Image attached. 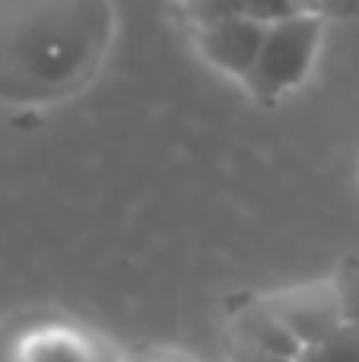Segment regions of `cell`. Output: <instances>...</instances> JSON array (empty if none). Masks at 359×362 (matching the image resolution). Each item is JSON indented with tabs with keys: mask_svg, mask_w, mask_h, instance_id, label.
Returning <instances> with one entry per match:
<instances>
[{
	"mask_svg": "<svg viewBox=\"0 0 359 362\" xmlns=\"http://www.w3.org/2000/svg\"><path fill=\"white\" fill-rule=\"evenodd\" d=\"M0 362H124V356L95 327L70 318H42L0 340Z\"/></svg>",
	"mask_w": 359,
	"mask_h": 362,
	"instance_id": "7a4b0ae2",
	"label": "cell"
},
{
	"mask_svg": "<svg viewBox=\"0 0 359 362\" xmlns=\"http://www.w3.org/2000/svg\"><path fill=\"white\" fill-rule=\"evenodd\" d=\"M239 10H242V16H252V19L267 23V25L299 13L293 0H239Z\"/></svg>",
	"mask_w": 359,
	"mask_h": 362,
	"instance_id": "ba28073f",
	"label": "cell"
},
{
	"mask_svg": "<svg viewBox=\"0 0 359 362\" xmlns=\"http://www.w3.org/2000/svg\"><path fill=\"white\" fill-rule=\"evenodd\" d=\"M229 362H296V359L261 353V350H252V346H242V344H229Z\"/></svg>",
	"mask_w": 359,
	"mask_h": 362,
	"instance_id": "30bf717a",
	"label": "cell"
},
{
	"mask_svg": "<svg viewBox=\"0 0 359 362\" xmlns=\"http://www.w3.org/2000/svg\"><path fill=\"white\" fill-rule=\"evenodd\" d=\"M229 340L242 346H252L261 353H273V356H299V340L280 325V318L271 312L264 296H245L239 305L229 312Z\"/></svg>",
	"mask_w": 359,
	"mask_h": 362,
	"instance_id": "5b68a950",
	"label": "cell"
},
{
	"mask_svg": "<svg viewBox=\"0 0 359 362\" xmlns=\"http://www.w3.org/2000/svg\"><path fill=\"white\" fill-rule=\"evenodd\" d=\"M296 362H359V327L341 325L324 340L302 346Z\"/></svg>",
	"mask_w": 359,
	"mask_h": 362,
	"instance_id": "8992f818",
	"label": "cell"
},
{
	"mask_svg": "<svg viewBox=\"0 0 359 362\" xmlns=\"http://www.w3.org/2000/svg\"><path fill=\"white\" fill-rule=\"evenodd\" d=\"M264 35H267V23H258L252 16H229L191 32L197 54L213 70H220L223 76H233L239 83L245 80L248 70L258 61Z\"/></svg>",
	"mask_w": 359,
	"mask_h": 362,
	"instance_id": "277c9868",
	"label": "cell"
},
{
	"mask_svg": "<svg viewBox=\"0 0 359 362\" xmlns=\"http://www.w3.org/2000/svg\"><path fill=\"white\" fill-rule=\"evenodd\" d=\"M324 38V13H293L267 25L261 54L242 86L258 102H280L309 80Z\"/></svg>",
	"mask_w": 359,
	"mask_h": 362,
	"instance_id": "6da1fadb",
	"label": "cell"
},
{
	"mask_svg": "<svg viewBox=\"0 0 359 362\" xmlns=\"http://www.w3.org/2000/svg\"><path fill=\"white\" fill-rule=\"evenodd\" d=\"M331 280H334L337 299H341L343 325L359 327V257H343Z\"/></svg>",
	"mask_w": 359,
	"mask_h": 362,
	"instance_id": "52a82bcc",
	"label": "cell"
},
{
	"mask_svg": "<svg viewBox=\"0 0 359 362\" xmlns=\"http://www.w3.org/2000/svg\"><path fill=\"white\" fill-rule=\"evenodd\" d=\"M293 4H296L299 13H324V4H328V0H293Z\"/></svg>",
	"mask_w": 359,
	"mask_h": 362,
	"instance_id": "8fae6325",
	"label": "cell"
},
{
	"mask_svg": "<svg viewBox=\"0 0 359 362\" xmlns=\"http://www.w3.org/2000/svg\"><path fill=\"white\" fill-rule=\"evenodd\" d=\"M264 302L280 318V325L299 340V346H309L324 340L343 325L341 299H337L334 280H309L299 286H286L277 293H267Z\"/></svg>",
	"mask_w": 359,
	"mask_h": 362,
	"instance_id": "3957f363",
	"label": "cell"
},
{
	"mask_svg": "<svg viewBox=\"0 0 359 362\" xmlns=\"http://www.w3.org/2000/svg\"><path fill=\"white\" fill-rule=\"evenodd\" d=\"M124 362H197L188 350L172 344H146L140 350H134L131 356H124Z\"/></svg>",
	"mask_w": 359,
	"mask_h": 362,
	"instance_id": "9c48e42d",
	"label": "cell"
}]
</instances>
